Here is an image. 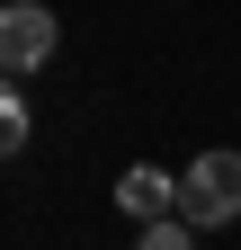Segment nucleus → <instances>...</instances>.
Wrapping results in <instances>:
<instances>
[{
  "label": "nucleus",
  "mask_w": 241,
  "mask_h": 250,
  "mask_svg": "<svg viewBox=\"0 0 241 250\" xmlns=\"http://www.w3.org/2000/svg\"><path fill=\"white\" fill-rule=\"evenodd\" d=\"M54 45H63V27H54L45 0H9V9H0V72H18V81L45 72Z\"/></svg>",
  "instance_id": "obj_2"
},
{
  "label": "nucleus",
  "mask_w": 241,
  "mask_h": 250,
  "mask_svg": "<svg viewBox=\"0 0 241 250\" xmlns=\"http://www.w3.org/2000/svg\"><path fill=\"white\" fill-rule=\"evenodd\" d=\"M116 206H125L134 224H152V214H170V206H179V170H161V161H134L125 179H116Z\"/></svg>",
  "instance_id": "obj_3"
},
{
  "label": "nucleus",
  "mask_w": 241,
  "mask_h": 250,
  "mask_svg": "<svg viewBox=\"0 0 241 250\" xmlns=\"http://www.w3.org/2000/svg\"><path fill=\"white\" fill-rule=\"evenodd\" d=\"M27 152V99H18V72H0V161Z\"/></svg>",
  "instance_id": "obj_4"
},
{
  "label": "nucleus",
  "mask_w": 241,
  "mask_h": 250,
  "mask_svg": "<svg viewBox=\"0 0 241 250\" xmlns=\"http://www.w3.org/2000/svg\"><path fill=\"white\" fill-rule=\"evenodd\" d=\"M179 214H188L197 232H223V224H241V152H232V143L197 152V161L179 170Z\"/></svg>",
  "instance_id": "obj_1"
}]
</instances>
